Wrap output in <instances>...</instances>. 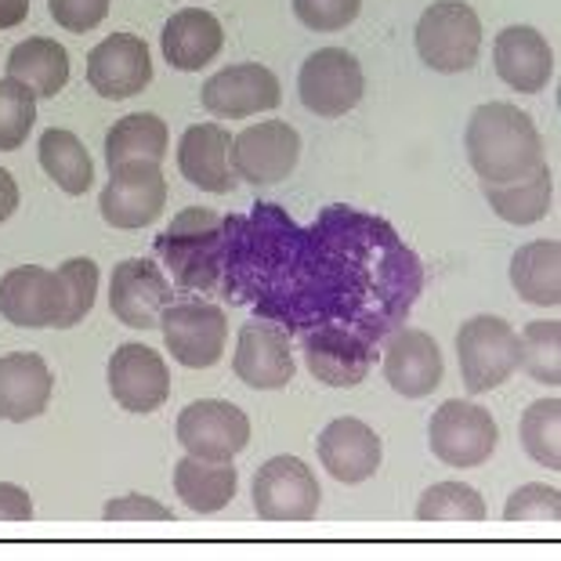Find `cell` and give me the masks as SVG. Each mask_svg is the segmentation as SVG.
Here are the masks:
<instances>
[{"instance_id":"obj_11","label":"cell","mask_w":561,"mask_h":561,"mask_svg":"<svg viewBox=\"0 0 561 561\" xmlns=\"http://www.w3.org/2000/svg\"><path fill=\"white\" fill-rule=\"evenodd\" d=\"M229 160L236 178L250 185H276L286 174H294L301 160V135L286 121H265L247 127L240 138H232Z\"/></svg>"},{"instance_id":"obj_16","label":"cell","mask_w":561,"mask_h":561,"mask_svg":"<svg viewBox=\"0 0 561 561\" xmlns=\"http://www.w3.org/2000/svg\"><path fill=\"white\" fill-rule=\"evenodd\" d=\"M316 449H319V463L327 468L330 479H337L344 485H359L366 479H374L380 460H385L380 435L366 421H355V416L330 421L322 427Z\"/></svg>"},{"instance_id":"obj_22","label":"cell","mask_w":561,"mask_h":561,"mask_svg":"<svg viewBox=\"0 0 561 561\" xmlns=\"http://www.w3.org/2000/svg\"><path fill=\"white\" fill-rule=\"evenodd\" d=\"M305 363L312 377L330 388H355L369 377L377 352L348 330H319L305 341Z\"/></svg>"},{"instance_id":"obj_26","label":"cell","mask_w":561,"mask_h":561,"mask_svg":"<svg viewBox=\"0 0 561 561\" xmlns=\"http://www.w3.org/2000/svg\"><path fill=\"white\" fill-rule=\"evenodd\" d=\"M511 286L522 301L536 308H558L561 305V243L558 240H536L525 243L511 257Z\"/></svg>"},{"instance_id":"obj_33","label":"cell","mask_w":561,"mask_h":561,"mask_svg":"<svg viewBox=\"0 0 561 561\" xmlns=\"http://www.w3.org/2000/svg\"><path fill=\"white\" fill-rule=\"evenodd\" d=\"M522 449L529 453L536 463L561 471V399H540L522 413L518 424Z\"/></svg>"},{"instance_id":"obj_9","label":"cell","mask_w":561,"mask_h":561,"mask_svg":"<svg viewBox=\"0 0 561 561\" xmlns=\"http://www.w3.org/2000/svg\"><path fill=\"white\" fill-rule=\"evenodd\" d=\"M110 185L102 188V218L121 232H138L160 218L167 203V178L160 163H127L110 171Z\"/></svg>"},{"instance_id":"obj_18","label":"cell","mask_w":561,"mask_h":561,"mask_svg":"<svg viewBox=\"0 0 561 561\" xmlns=\"http://www.w3.org/2000/svg\"><path fill=\"white\" fill-rule=\"evenodd\" d=\"M385 377L388 385L405 399H424L442 385L446 363L432 333L424 330H399L385 344Z\"/></svg>"},{"instance_id":"obj_36","label":"cell","mask_w":561,"mask_h":561,"mask_svg":"<svg viewBox=\"0 0 561 561\" xmlns=\"http://www.w3.org/2000/svg\"><path fill=\"white\" fill-rule=\"evenodd\" d=\"M55 276L62 283V319H58V330H69L94 308V294H99V265H94L91 257H69Z\"/></svg>"},{"instance_id":"obj_37","label":"cell","mask_w":561,"mask_h":561,"mask_svg":"<svg viewBox=\"0 0 561 561\" xmlns=\"http://www.w3.org/2000/svg\"><path fill=\"white\" fill-rule=\"evenodd\" d=\"M363 11V0H294V15L305 30L337 33L348 30Z\"/></svg>"},{"instance_id":"obj_38","label":"cell","mask_w":561,"mask_h":561,"mask_svg":"<svg viewBox=\"0 0 561 561\" xmlns=\"http://www.w3.org/2000/svg\"><path fill=\"white\" fill-rule=\"evenodd\" d=\"M47 8H51L58 30L69 33H91L110 15V0H47Z\"/></svg>"},{"instance_id":"obj_1","label":"cell","mask_w":561,"mask_h":561,"mask_svg":"<svg viewBox=\"0 0 561 561\" xmlns=\"http://www.w3.org/2000/svg\"><path fill=\"white\" fill-rule=\"evenodd\" d=\"M468 160L474 174L482 178V185H507L518 178L533 174L543 160V141L540 130L529 121V113H522L511 102H485L471 113L468 135Z\"/></svg>"},{"instance_id":"obj_39","label":"cell","mask_w":561,"mask_h":561,"mask_svg":"<svg viewBox=\"0 0 561 561\" xmlns=\"http://www.w3.org/2000/svg\"><path fill=\"white\" fill-rule=\"evenodd\" d=\"M102 522H174L171 511H167L163 504H157V500L141 496V493H127L121 500H110L102 511Z\"/></svg>"},{"instance_id":"obj_3","label":"cell","mask_w":561,"mask_h":561,"mask_svg":"<svg viewBox=\"0 0 561 561\" xmlns=\"http://www.w3.org/2000/svg\"><path fill=\"white\" fill-rule=\"evenodd\" d=\"M482 22L463 0H438L416 22V55L435 73H468L479 62Z\"/></svg>"},{"instance_id":"obj_20","label":"cell","mask_w":561,"mask_h":561,"mask_svg":"<svg viewBox=\"0 0 561 561\" xmlns=\"http://www.w3.org/2000/svg\"><path fill=\"white\" fill-rule=\"evenodd\" d=\"M236 377L254 391H279L294 380V355L290 341L265 322H247L240 330L232 359Z\"/></svg>"},{"instance_id":"obj_19","label":"cell","mask_w":561,"mask_h":561,"mask_svg":"<svg viewBox=\"0 0 561 561\" xmlns=\"http://www.w3.org/2000/svg\"><path fill=\"white\" fill-rule=\"evenodd\" d=\"M496 77L507 83L511 91L540 94L554 77V51L543 41L540 30L533 26H507L500 30L493 47Z\"/></svg>"},{"instance_id":"obj_30","label":"cell","mask_w":561,"mask_h":561,"mask_svg":"<svg viewBox=\"0 0 561 561\" xmlns=\"http://www.w3.org/2000/svg\"><path fill=\"white\" fill-rule=\"evenodd\" d=\"M41 167L51 182L62 188L69 196H83L94 182V163H91V152L83 149V141L73 135V130H62V127H51L41 135Z\"/></svg>"},{"instance_id":"obj_32","label":"cell","mask_w":561,"mask_h":561,"mask_svg":"<svg viewBox=\"0 0 561 561\" xmlns=\"http://www.w3.org/2000/svg\"><path fill=\"white\" fill-rule=\"evenodd\" d=\"M518 369H525L536 385H561V322L540 319L518 333Z\"/></svg>"},{"instance_id":"obj_15","label":"cell","mask_w":561,"mask_h":561,"mask_svg":"<svg viewBox=\"0 0 561 561\" xmlns=\"http://www.w3.org/2000/svg\"><path fill=\"white\" fill-rule=\"evenodd\" d=\"M174 301L171 283L163 279L157 261L127 257L113 268L110 283V308L113 316L130 330H152L160 322V312Z\"/></svg>"},{"instance_id":"obj_42","label":"cell","mask_w":561,"mask_h":561,"mask_svg":"<svg viewBox=\"0 0 561 561\" xmlns=\"http://www.w3.org/2000/svg\"><path fill=\"white\" fill-rule=\"evenodd\" d=\"M33 0H0V30H15L30 19Z\"/></svg>"},{"instance_id":"obj_17","label":"cell","mask_w":561,"mask_h":561,"mask_svg":"<svg viewBox=\"0 0 561 561\" xmlns=\"http://www.w3.org/2000/svg\"><path fill=\"white\" fill-rule=\"evenodd\" d=\"M0 316L11 327L44 330L62 319V283L44 265H19L0 279Z\"/></svg>"},{"instance_id":"obj_41","label":"cell","mask_w":561,"mask_h":561,"mask_svg":"<svg viewBox=\"0 0 561 561\" xmlns=\"http://www.w3.org/2000/svg\"><path fill=\"white\" fill-rule=\"evenodd\" d=\"M15 210H19V185H15V178H11V171L0 167V221H8Z\"/></svg>"},{"instance_id":"obj_25","label":"cell","mask_w":561,"mask_h":561,"mask_svg":"<svg viewBox=\"0 0 561 561\" xmlns=\"http://www.w3.org/2000/svg\"><path fill=\"white\" fill-rule=\"evenodd\" d=\"M240 474H236L232 460H203L185 457L174 463V493L182 504L196 515H218L232 504Z\"/></svg>"},{"instance_id":"obj_34","label":"cell","mask_w":561,"mask_h":561,"mask_svg":"<svg viewBox=\"0 0 561 561\" xmlns=\"http://www.w3.org/2000/svg\"><path fill=\"white\" fill-rule=\"evenodd\" d=\"M504 522L511 529H522V533H558L561 489L543 485V482H529L515 489L504 507Z\"/></svg>"},{"instance_id":"obj_4","label":"cell","mask_w":561,"mask_h":561,"mask_svg":"<svg viewBox=\"0 0 561 561\" xmlns=\"http://www.w3.org/2000/svg\"><path fill=\"white\" fill-rule=\"evenodd\" d=\"M500 427L485 405L449 399L442 402L427 424V446L446 468H482L493 457Z\"/></svg>"},{"instance_id":"obj_29","label":"cell","mask_w":561,"mask_h":561,"mask_svg":"<svg viewBox=\"0 0 561 561\" xmlns=\"http://www.w3.org/2000/svg\"><path fill=\"white\" fill-rule=\"evenodd\" d=\"M171 135L157 113H130L105 135V163L110 171L127 163H163Z\"/></svg>"},{"instance_id":"obj_24","label":"cell","mask_w":561,"mask_h":561,"mask_svg":"<svg viewBox=\"0 0 561 561\" xmlns=\"http://www.w3.org/2000/svg\"><path fill=\"white\" fill-rule=\"evenodd\" d=\"M163 58L182 73H196V69L210 66L225 47L221 22L203 8H182L174 11L171 22L163 26Z\"/></svg>"},{"instance_id":"obj_10","label":"cell","mask_w":561,"mask_h":561,"mask_svg":"<svg viewBox=\"0 0 561 561\" xmlns=\"http://www.w3.org/2000/svg\"><path fill=\"white\" fill-rule=\"evenodd\" d=\"M178 442L188 457L232 460L250 442V416L225 399H199L178 416Z\"/></svg>"},{"instance_id":"obj_21","label":"cell","mask_w":561,"mask_h":561,"mask_svg":"<svg viewBox=\"0 0 561 561\" xmlns=\"http://www.w3.org/2000/svg\"><path fill=\"white\" fill-rule=\"evenodd\" d=\"M232 135L221 124H193L178 141V171L203 193L225 196L236 188V171L229 160Z\"/></svg>"},{"instance_id":"obj_23","label":"cell","mask_w":561,"mask_h":561,"mask_svg":"<svg viewBox=\"0 0 561 561\" xmlns=\"http://www.w3.org/2000/svg\"><path fill=\"white\" fill-rule=\"evenodd\" d=\"M55 377L37 352H11L0 359V421L26 424L51 402Z\"/></svg>"},{"instance_id":"obj_13","label":"cell","mask_w":561,"mask_h":561,"mask_svg":"<svg viewBox=\"0 0 561 561\" xmlns=\"http://www.w3.org/2000/svg\"><path fill=\"white\" fill-rule=\"evenodd\" d=\"M199 99H203V110L210 116H232V121H240V116H257V113L276 110L283 102V91H279V77L272 73L268 66L240 62V66L221 69L218 77H210L203 83Z\"/></svg>"},{"instance_id":"obj_6","label":"cell","mask_w":561,"mask_h":561,"mask_svg":"<svg viewBox=\"0 0 561 561\" xmlns=\"http://www.w3.org/2000/svg\"><path fill=\"white\" fill-rule=\"evenodd\" d=\"M157 327L163 330L167 352L174 355V363L188 369L218 366L225 344H229V319L218 305L207 301H171L160 312Z\"/></svg>"},{"instance_id":"obj_28","label":"cell","mask_w":561,"mask_h":561,"mask_svg":"<svg viewBox=\"0 0 561 561\" xmlns=\"http://www.w3.org/2000/svg\"><path fill=\"white\" fill-rule=\"evenodd\" d=\"M485 203L500 214L507 225H536L551 214L554 203V174L551 167L540 163L533 174L518 178V182L507 185H482Z\"/></svg>"},{"instance_id":"obj_14","label":"cell","mask_w":561,"mask_h":561,"mask_svg":"<svg viewBox=\"0 0 561 561\" xmlns=\"http://www.w3.org/2000/svg\"><path fill=\"white\" fill-rule=\"evenodd\" d=\"M152 80V58L149 44L135 33H113L88 55V83L102 99L121 102L135 99L149 88Z\"/></svg>"},{"instance_id":"obj_40","label":"cell","mask_w":561,"mask_h":561,"mask_svg":"<svg viewBox=\"0 0 561 561\" xmlns=\"http://www.w3.org/2000/svg\"><path fill=\"white\" fill-rule=\"evenodd\" d=\"M33 518V500L22 485L0 482V522H30Z\"/></svg>"},{"instance_id":"obj_8","label":"cell","mask_w":561,"mask_h":561,"mask_svg":"<svg viewBox=\"0 0 561 561\" xmlns=\"http://www.w3.org/2000/svg\"><path fill=\"white\" fill-rule=\"evenodd\" d=\"M297 91H301L305 110L316 116H344L363 102L366 77L359 58L344 47H322V51L308 55L297 77Z\"/></svg>"},{"instance_id":"obj_35","label":"cell","mask_w":561,"mask_h":561,"mask_svg":"<svg viewBox=\"0 0 561 561\" xmlns=\"http://www.w3.org/2000/svg\"><path fill=\"white\" fill-rule=\"evenodd\" d=\"M33 124H37V94L26 83L4 77L0 80V152L26 146Z\"/></svg>"},{"instance_id":"obj_31","label":"cell","mask_w":561,"mask_h":561,"mask_svg":"<svg viewBox=\"0 0 561 561\" xmlns=\"http://www.w3.org/2000/svg\"><path fill=\"white\" fill-rule=\"evenodd\" d=\"M416 522L424 525H479L485 522V500L474 485L438 482L416 504Z\"/></svg>"},{"instance_id":"obj_12","label":"cell","mask_w":561,"mask_h":561,"mask_svg":"<svg viewBox=\"0 0 561 561\" xmlns=\"http://www.w3.org/2000/svg\"><path fill=\"white\" fill-rule=\"evenodd\" d=\"M110 396L127 413H157L171 399V369L149 344H121L110 359Z\"/></svg>"},{"instance_id":"obj_2","label":"cell","mask_w":561,"mask_h":561,"mask_svg":"<svg viewBox=\"0 0 561 561\" xmlns=\"http://www.w3.org/2000/svg\"><path fill=\"white\" fill-rule=\"evenodd\" d=\"M463 388L485 396L518 374V330L500 316H474L457 330Z\"/></svg>"},{"instance_id":"obj_5","label":"cell","mask_w":561,"mask_h":561,"mask_svg":"<svg viewBox=\"0 0 561 561\" xmlns=\"http://www.w3.org/2000/svg\"><path fill=\"white\" fill-rule=\"evenodd\" d=\"M157 254H163L182 286H210L221 261V218L199 207L178 214L157 240Z\"/></svg>"},{"instance_id":"obj_27","label":"cell","mask_w":561,"mask_h":561,"mask_svg":"<svg viewBox=\"0 0 561 561\" xmlns=\"http://www.w3.org/2000/svg\"><path fill=\"white\" fill-rule=\"evenodd\" d=\"M8 77L26 83L37 99H58V91L69 83V55L51 37H30L11 47Z\"/></svg>"},{"instance_id":"obj_7","label":"cell","mask_w":561,"mask_h":561,"mask_svg":"<svg viewBox=\"0 0 561 561\" xmlns=\"http://www.w3.org/2000/svg\"><path fill=\"white\" fill-rule=\"evenodd\" d=\"M254 511L261 522H312L322 500L319 479L305 460L272 457L254 474Z\"/></svg>"}]
</instances>
